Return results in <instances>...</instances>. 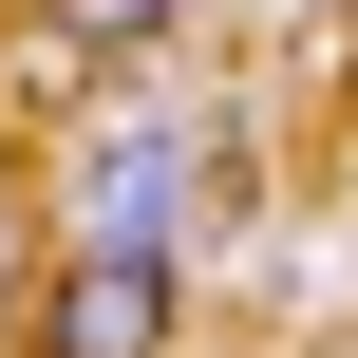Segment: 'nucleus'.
<instances>
[{"mask_svg": "<svg viewBox=\"0 0 358 358\" xmlns=\"http://www.w3.org/2000/svg\"><path fill=\"white\" fill-rule=\"evenodd\" d=\"M283 19H358V0H283Z\"/></svg>", "mask_w": 358, "mask_h": 358, "instance_id": "obj_4", "label": "nucleus"}, {"mask_svg": "<svg viewBox=\"0 0 358 358\" xmlns=\"http://www.w3.org/2000/svg\"><path fill=\"white\" fill-rule=\"evenodd\" d=\"M170 227H189V113H132V132H94V151H76V245H132V264H170Z\"/></svg>", "mask_w": 358, "mask_h": 358, "instance_id": "obj_1", "label": "nucleus"}, {"mask_svg": "<svg viewBox=\"0 0 358 358\" xmlns=\"http://www.w3.org/2000/svg\"><path fill=\"white\" fill-rule=\"evenodd\" d=\"M57 19H76V57H132V76H151V38H170V0H57Z\"/></svg>", "mask_w": 358, "mask_h": 358, "instance_id": "obj_3", "label": "nucleus"}, {"mask_svg": "<svg viewBox=\"0 0 358 358\" xmlns=\"http://www.w3.org/2000/svg\"><path fill=\"white\" fill-rule=\"evenodd\" d=\"M19 358H170V264L76 245V264L38 283V340H19Z\"/></svg>", "mask_w": 358, "mask_h": 358, "instance_id": "obj_2", "label": "nucleus"}]
</instances>
